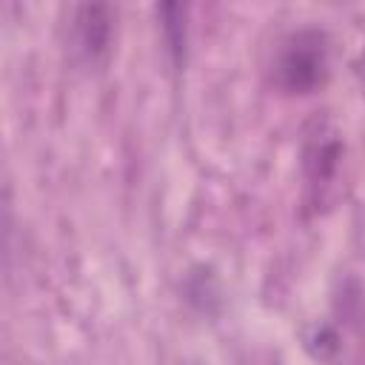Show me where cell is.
<instances>
[{
    "instance_id": "1",
    "label": "cell",
    "mask_w": 365,
    "mask_h": 365,
    "mask_svg": "<svg viewBox=\"0 0 365 365\" xmlns=\"http://www.w3.org/2000/svg\"><path fill=\"white\" fill-rule=\"evenodd\" d=\"M328 77V40L322 31L302 29L288 34L274 57V83L288 94H308Z\"/></svg>"
},
{
    "instance_id": "2",
    "label": "cell",
    "mask_w": 365,
    "mask_h": 365,
    "mask_svg": "<svg viewBox=\"0 0 365 365\" xmlns=\"http://www.w3.org/2000/svg\"><path fill=\"white\" fill-rule=\"evenodd\" d=\"M342 165V140L331 120L314 117L305 128L302 143V171L308 191L314 194V202H328V188L336 182Z\"/></svg>"
},
{
    "instance_id": "3",
    "label": "cell",
    "mask_w": 365,
    "mask_h": 365,
    "mask_svg": "<svg viewBox=\"0 0 365 365\" xmlns=\"http://www.w3.org/2000/svg\"><path fill=\"white\" fill-rule=\"evenodd\" d=\"M111 23L114 14L108 6H77L68 26V43L77 57L86 63H97L106 57L111 46Z\"/></svg>"
},
{
    "instance_id": "4",
    "label": "cell",
    "mask_w": 365,
    "mask_h": 365,
    "mask_svg": "<svg viewBox=\"0 0 365 365\" xmlns=\"http://www.w3.org/2000/svg\"><path fill=\"white\" fill-rule=\"evenodd\" d=\"M356 77H359V88H362V94H365V51H362V57H359V63H356Z\"/></svg>"
}]
</instances>
